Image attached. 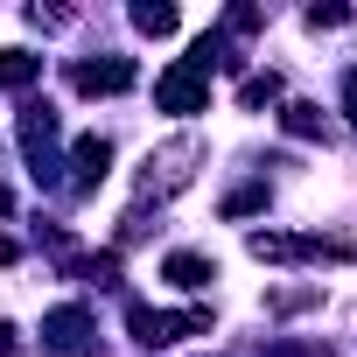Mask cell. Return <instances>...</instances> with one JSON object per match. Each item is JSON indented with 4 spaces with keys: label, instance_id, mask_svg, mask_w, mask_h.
<instances>
[{
    "label": "cell",
    "instance_id": "1",
    "mask_svg": "<svg viewBox=\"0 0 357 357\" xmlns=\"http://www.w3.org/2000/svg\"><path fill=\"white\" fill-rule=\"evenodd\" d=\"M126 329H133L140 350H168L175 336H204L211 315H204V308H190V315H161V308H140V301H133V308H126Z\"/></svg>",
    "mask_w": 357,
    "mask_h": 357
},
{
    "label": "cell",
    "instance_id": "2",
    "mask_svg": "<svg viewBox=\"0 0 357 357\" xmlns=\"http://www.w3.org/2000/svg\"><path fill=\"white\" fill-rule=\"evenodd\" d=\"M154 105H161V112H175V119H190V112H204V105H211V77H204L197 63H175V70H161V77H154Z\"/></svg>",
    "mask_w": 357,
    "mask_h": 357
},
{
    "label": "cell",
    "instance_id": "3",
    "mask_svg": "<svg viewBox=\"0 0 357 357\" xmlns=\"http://www.w3.org/2000/svg\"><path fill=\"white\" fill-rule=\"evenodd\" d=\"M190 161H197V147H190V140H175V147L147 154V175H140V197H168V190H183V183H190Z\"/></svg>",
    "mask_w": 357,
    "mask_h": 357
},
{
    "label": "cell",
    "instance_id": "4",
    "mask_svg": "<svg viewBox=\"0 0 357 357\" xmlns=\"http://www.w3.org/2000/svg\"><path fill=\"white\" fill-rule=\"evenodd\" d=\"M245 245H252V259H350V245H322V238H287V231H252Z\"/></svg>",
    "mask_w": 357,
    "mask_h": 357
},
{
    "label": "cell",
    "instance_id": "5",
    "mask_svg": "<svg viewBox=\"0 0 357 357\" xmlns=\"http://www.w3.org/2000/svg\"><path fill=\"white\" fill-rule=\"evenodd\" d=\"M43 343H50L56 357H84V350H91V315H84V308H50V315H43Z\"/></svg>",
    "mask_w": 357,
    "mask_h": 357
},
{
    "label": "cell",
    "instance_id": "6",
    "mask_svg": "<svg viewBox=\"0 0 357 357\" xmlns=\"http://www.w3.org/2000/svg\"><path fill=\"white\" fill-rule=\"evenodd\" d=\"M105 168H112V147H105L98 133H84V140L70 147V190H98Z\"/></svg>",
    "mask_w": 357,
    "mask_h": 357
},
{
    "label": "cell",
    "instance_id": "7",
    "mask_svg": "<svg viewBox=\"0 0 357 357\" xmlns=\"http://www.w3.org/2000/svg\"><path fill=\"white\" fill-rule=\"evenodd\" d=\"M126 84H133V63H126V56L77 63V91H84V98H105V91H126Z\"/></svg>",
    "mask_w": 357,
    "mask_h": 357
},
{
    "label": "cell",
    "instance_id": "8",
    "mask_svg": "<svg viewBox=\"0 0 357 357\" xmlns=\"http://www.w3.org/2000/svg\"><path fill=\"white\" fill-rule=\"evenodd\" d=\"M161 273H168L175 287H211V280H218V266H211L204 252H168V259H161Z\"/></svg>",
    "mask_w": 357,
    "mask_h": 357
},
{
    "label": "cell",
    "instance_id": "9",
    "mask_svg": "<svg viewBox=\"0 0 357 357\" xmlns=\"http://www.w3.org/2000/svg\"><path fill=\"white\" fill-rule=\"evenodd\" d=\"M280 126H287L294 140H329V119H322V105H287V112H280Z\"/></svg>",
    "mask_w": 357,
    "mask_h": 357
},
{
    "label": "cell",
    "instance_id": "10",
    "mask_svg": "<svg viewBox=\"0 0 357 357\" xmlns=\"http://www.w3.org/2000/svg\"><path fill=\"white\" fill-rule=\"evenodd\" d=\"M175 22H183V15H175L168 0H140V8H133V29L140 36H175Z\"/></svg>",
    "mask_w": 357,
    "mask_h": 357
},
{
    "label": "cell",
    "instance_id": "11",
    "mask_svg": "<svg viewBox=\"0 0 357 357\" xmlns=\"http://www.w3.org/2000/svg\"><path fill=\"white\" fill-rule=\"evenodd\" d=\"M36 70H43V63H36L29 50H0V84H8V91H29Z\"/></svg>",
    "mask_w": 357,
    "mask_h": 357
},
{
    "label": "cell",
    "instance_id": "12",
    "mask_svg": "<svg viewBox=\"0 0 357 357\" xmlns=\"http://www.w3.org/2000/svg\"><path fill=\"white\" fill-rule=\"evenodd\" d=\"M273 98H280V77H273V70H266V77H245V84H238V105H245V112H259V105H273Z\"/></svg>",
    "mask_w": 357,
    "mask_h": 357
},
{
    "label": "cell",
    "instance_id": "13",
    "mask_svg": "<svg viewBox=\"0 0 357 357\" xmlns=\"http://www.w3.org/2000/svg\"><path fill=\"white\" fill-rule=\"evenodd\" d=\"M343 22H350L343 8H308V29H343Z\"/></svg>",
    "mask_w": 357,
    "mask_h": 357
},
{
    "label": "cell",
    "instance_id": "14",
    "mask_svg": "<svg viewBox=\"0 0 357 357\" xmlns=\"http://www.w3.org/2000/svg\"><path fill=\"white\" fill-rule=\"evenodd\" d=\"M343 112H350V119H357V70H350V77H343Z\"/></svg>",
    "mask_w": 357,
    "mask_h": 357
},
{
    "label": "cell",
    "instance_id": "15",
    "mask_svg": "<svg viewBox=\"0 0 357 357\" xmlns=\"http://www.w3.org/2000/svg\"><path fill=\"white\" fill-rule=\"evenodd\" d=\"M15 259H22V245H15V238H0V266H15Z\"/></svg>",
    "mask_w": 357,
    "mask_h": 357
},
{
    "label": "cell",
    "instance_id": "16",
    "mask_svg": "<svg viewBox=\"0 0 357 357\" xmlns=\"http://www.w3.org/2000/svg\"><path fill=\"white\" fill-rule=\"evenodd\" d=\"M0 357H15V329L8 322H0Z\"/></svg>",
    "mask_w": 357,
    "mask_h": 357
},
{
    "label": "cell",
    "instance_id": "17",
    "mask_svg": "<svg viewBox=\"0 0 357 357\" xmlns=\"http://www.w3.org/2000/svg\"><path fill=\"white\" fill-rule=\"evenodd\" d=\"M8 211H15V190H0V218H8Z\"/></svg>",
    "mask_w": 357,
    "mask_h": 357
}]
</instances>
